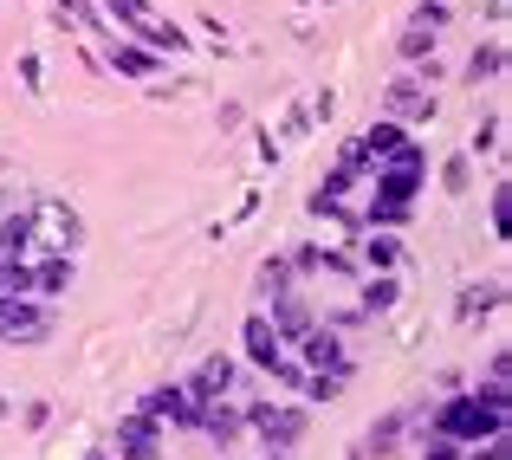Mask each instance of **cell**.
I'll return each instance as SVG.
<instances>
[{"label":"cell","instance_id":"cell-2","mask_svg":"<svg viewBox=\"0 0 512 460\" xmlns=\"http://www.w3.org/2000/svg\"><path fill=\"white\" fill-rule=\"evenodd\" d=\"M0 337H7V344H46L52 311L26 305V292H0Z\"/></svg>","mask_w":512,"mask_h":460},{"label":"cell","instance_id":"cell-28","mask_svg":"<svg viewBox=\"0 0 512 460\" xmlns=\"http://www.w3.org/2000/svg\"><path fill=\"white\" fill-rule=\"evenodd\" d=\"M370 260L376 266H396V240H370Z\"/></svg>","mask_w":512,"mask_h":460},{"label":"cell","instance_id":"cell-3","mask_svg":"<svg viewBox=\"0 0 512 460\" xmlns=\"http://www.w3.org/2000/svg\"><path fill=\"white\" fill-rule=\"evenodd\" d=\"M26 227H33V240H46V247H59V253H72L78 240H85V227H78V214L65 208V201H52V195H39V201H33V214H26Z\"/></svg>","mask_w":512,"mask_h":460},{"label":"cell","instance_id":"cell-16","mask_svg":"<svg viewBox=\"0 0 512 460\" xmlns=\"http://www.w3.org/2000/svg\"><path fill=\"white\" fill-rule=\"evenodd\" d=\"M26 247H33V227H26V214H7V221H0V253H7V260H20Z\"/></svg>","mask_w":512,"mask_h":460},{"label":"cell","instance_id":"cell-11","mask_svg":"<svg viewBox=\"0 0 512 460\" xmlns=\"http://www.w3.org/2000/svg\"><path fill=\"white\" fill-rule=\"evenodd\" d=\"M247 357L253 363H266V370H279V331H273V318H247Z\"/></svg>","mask_w":512,"mask_h":460},{"label":"cell","instance_id":"cell-6","mask_svg":"<svg viewBox=\"0 0 512 460\" xmlns=\"http://www.w3.org/2000/svg\"><path fill=\"white\" fill-rule=\"evenodd\" d=\"M104 7H111L117 20H130L143 39H150V46H182V33H175V26H163V13H156L150 0H104Z\"/></svg>","mask_w":512,"mask_h":460},{"label":"cell","instance_id":"cell-5","mask_svg":"<svg viewBox=\"0 0 512 460\" xmlns=\"http://www.w3.org/2000/svg\"><path fill=\"white\" fill-rule=\"evenodd\" d=\"M415 188H422V150H415V143H402V150L389 156V175H376V201H396V208H409Z\"/></svg>","mask_w":512,"mask_h":460},{"label":"cell","instance_id":"cell-21","mask_svg":"<svg viewBox=\"0 0 512 460\" xmlns=\"http://www.w3.org/2000/svg\"><path fill=\"white\" fill-rule=\"evenodd\" d=\"M493 234H500V240L512 234V188H506V182L493 188Z\"/></svg>","mask_w":512,"mask_h":460},{"label":"cell","instance_id":"cell-29","mask_svg":"<svg viewBox=\"0 0 512 460\" xmlns=\"http://www.w3.org/2000/svg\"><path fill=\"white\" fill-rule=\"evenodd\" d=\"M273 460H286V454H273Z\"/></svg>","mask_w":512,"mask_h":460},{"label":"cell","instance_id":"cell-20","mask_svg":"<svg viewBox=\"0 0 512 460\" xmlns=\"http://www.w3.org/2000/svg\"><path fill=\"white\" fill-rule=\"evenodd\" d=\"M273 331H292V337H305V331H312V318H305V305H279V318H273Z\"/></svg>","mask_w":512,"mask_h":460},{"label":"cell","instance_id":"cell-26","mask_svg":"<svg viewBox=\"0 0 512 460\" xmlns=\"http://www.w3.org/2000/svg\"><path fill=\"white\" fill-rule=\"evenodd\" d=\"M389 299H396V286H389V279H376V286H370V292H363V305H370V311H383Z\"/></svg>","mask_w":512,"mask_h":460},{"label":"cell","instance_id":"cell-15","mask_svg":"<svg viewBox=\"0 0 512 460\" xmlns=\"http://www.w3.org/2000/svg\"><path fill=\"white\" fill-rule=\"evenodd\" d=\"M435 20H441V13H422V20H415L409 33L396 39V46H402V59H422V52H435Z\"/></svg>","mask_w":512,"mask_h":460},{"label":"cell","instance_id":"cell-25","mask_svg":"<svg viewBox=\"0 0 512 460\" xmlns=\"http://www.w3.org/2000/svg\"><path fill=\"white\" fill-rule=\"evenodd\" d=\"M286 273H292L286 260H266L260 266V292H286Z\"/></svg>","mask_w":512,"mask_h":460},{"label":"cell","instance_id":"cell-24","mask_svg":"<svg viewBox=\"0 0 512 460\" xmlns=\"http://www.w3.org/2000/svg\"><path fill=\"white\" fill-rule=\"evenodd\" d=\"M422 460H461V441H448V435H428V441H422Z\"/></svg>","mask_w":512,"mask_h":460},{"label":"cell","instance_id":"cell-23","mask_svg":"<svg viewBox=\"0 0 512 460\" xmlns=\"http://www.w3.org/2000/svg\"><path fill=\"white\" fill-rule=\"evenodd\" d=\"M500 305V286H487V292H467L461 299V318H480V311H493Z\"/></svg>","mask_w":512,"mask_h":460},{"label":"cell","instance_id":"cell-8","mask_svg":"<svg viewBox=\"0 0 512 460\" xmlns=\"http://www.w3.org/2000/svg\"><path fill=\"white\" fill-rule=\"evenodd\" d=\"M26 286L46 292V299H59V292H72V253H52V260L26 266Z\"/></svg>","mask_w":512,"mask_h":460},{"label":"cell","instance_id":"cell-27","mask_svg":"<svg viewBox=\"0 0 512 460\" xmlns=\"http://www.w3.org/2000/svg\"><path fill=\"white\" fill-rule=\"evenodd\" d=\"M461 460H506V435H487V448H474V454H461Z\"/></svg>","mask_w":512,"mask_h":460},{"label":"cell","instance_id":"cell-17","mask_svg":"<svg viewBox=\"0 0 512 460\" xmlns=\"http://www.w3.org/2000/svg\"><path fill=\"white\" fill-rule=\"evenodd\" d=\"M111 65H117V72H130V78H150L156 72V59H150V52H137V46H111Z\"/></svg>","mask_w":512,"mask_h":460},{"label":"cell","instance_id":"cell-7","mask_svg":"<svg viewBox=\"0 0 512 460\" xmlns=\"http://www.w3.org/2000/svg\"><path fill=\"white\" fill-rule=\"evenodd\" d=\"M143 415H150V422H163V415H169V422H188V428H195L201 402L188 396V383H169V389H156V396H150V409H143Z\"/></svg>","mask_w":512,"mask_h":460},{"label":"cell","instance_id":"cell-10","mask_svg":"<svg viewBox=\"0 0 512 460\" xmlns=\"http://www.w3.org/2000/svg\"><path fill=\"white\" fill-rule=\"evenodd\" d=\"M227 383H234V363H227V357H208L195 370V383H188V396H195V402H221Z\"/></svg>","mask_w":512,"mask_h":460},{"label":"cell","instance_id":"cell-14","mask_svg":"<svg viewBox=\"0 0 512 460\" xmlns=\"http://www.w3.org/2000/svg\"><path fill=\"white\" fill-rule=\"evenodd\" d=\"M305 363H312V370H338V363H344L338 337H331V331H305Z\"/></svg>","mask_w":512,"mask_h":460},{"label":"cell","instance_id":"cell-18","mask_svg":"<svg viewBox=\"0 0 512 460\" xmlns=\"http://www.w3.org/2000/svg\"><path fill=\"white\" fill-rule=\"evenodd\" d=\"M402 150V130L396 124H376L370 137H363V156H396Z\"/></svg>","mask_w":512,"mask_h":460},{"label":"cell","instance_id":"cell-13","mask_svg":"<svg viewBox=\"0 0 512 460\" xmlns=\"http://www.w3.org/2000/svg\"><path fill=\"white\" fill-rule=\"evenodd\" d=\"M389 111H396V117H428L435 104H428V91H422V85L396 78V85H389Z\"/></svg>","mask_w":512,"mask_h":460},{"label":"cell","instance_id":"cell-12","mask_svg":"<svg viewBox=\"0 0 512 460\" xmlns=\"http://www.w3.org/2000/svg\"><path fill=\"white\" fill-rule=\"evenodd\" d=\"M240 422H247V415L227 409V402H201V415H195V428H208L214 441H234V435H240Z\"/></svg>","mask_w":512,"mask_h":460},{"label":"cell","instance_id":"cell-9","mask_svg":"<svg viewBox=\"0 0 512 460\" xmlns=\"http://www.w3.org/2000/svg\"><path fill=\"white\" fill-rule=\"evenodd\" d=\"M117 448H124L130 460H163V454H156V422H150V415H130V422L117 428Z\"/></svg>","mask_w":512,"mask_h":460},{"label":"cell","instance_id":"cell-1","mask_svg":"<svg viewBox=\"0 0 512 460\" xmlns=\"http://www.w3.org/2000/svg\"><path fill=\"white\" fill-rule=\"evenodd\" d=\"M435 435H448V441L506 435V396H493V389H480V396H454L448 409L435 415Z\"/></svg>","mask_w":512,"mask_h":460},{"label":"cell","instance_id":"cell-4","mask_svg":"<svg viewBox=\"0 0 512 460\" xmlns=\"http://www.w3.org/2000/svg\"><path fill=\"white\" fill-rule=\"evenodd\" d=\"M247 422L260 428V441H266V448H292V441L305 435V409H292V402H253V409H247Z\"/></svg>","mask_w":512,"mask_h":460},{"label":"cell","instance_id":"cell-19","mask_svg":"<svg viewBox=\"0 0 512 460\" xmlns=\"http://www.w3.org/2000/svg\"><path fill=\"white\" fill-rule=\"evenodd\" d=\"M344 376H350V370L338 363V370H318V376H312V383H305V389H312L318 402H331V396H344Z\"/></svg>","mask_w":512,"mask_h":460},{"label":"cell","instance_id":"cell-22","mask_svg":"<svg viewBox=\"0 0 512 460\" xmlns=\"http://www.w3.org/2000/svg\"><path fill=\"white\" fill-rule=\"evenodd\" d=\"M500 65H506V59H500V46H480V52H474V65H467V78L480 85V78H493Z\"/></svg>","mask_w":512,"mask_h":460}]
</instances>
